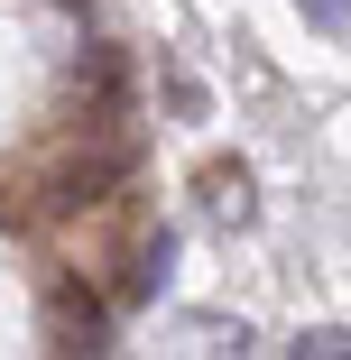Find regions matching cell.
Returning <instances> with one entry per match:
<instances>
[{
    "label": "cell",
    "mask_w": 351,
    "mask_h": 360,
    "mask_svg": "<svg viewBox=\"0 0 351 360\" xmlns=\"http://www.w3.org/2000/svg\"><path fill=\"white\" fill-rule=\"evenodd\" d=\"M84 129H120V111H129V65H120V46H93L84 56Z\"/></svg>",
    "instance_id": "6da1fadb"
},
{
    "label": "cell",
    "mask_w": 351,
    "mask_h": 360,
    "mask_svg": "<svg viewBox=\"0 0 351 360\" xmlns=\"http://www.w3.org/2000/svg\"><path fill=\"white\" fill-rule=\"evenodd\" d=\"M129 158H139V148L120 139V148H102V158H84V167H65V176H56V203H102V185H120Z\"/></svg>",
    "instance_id": "7a4b0ae2"
},
{
    "label": "cell",
    "mask_w": 351,
    "mask_h": 360,
    "mask_svg": "<svg viewBox=\"0 0 351 360\" xmlns=\"http://www.w3.org/2000/svg\"><path fill=\"white\" fill-rule=\"evenodd\" d=\"M203 212H213V222H250V167L241 158H213V167H203Z\"/></svg>",
    "instance_id": "3957f363"
},
{
    "label": "cell",
    "mask_w": 351,
    "mask_h": 360,
    "mask_svg": "<svg viewBox=\"0 0 351 360\" xmlns=\"http://www.w3.org/2000/svg\"><path fill=\"white\" fill-rule=\"evenodd\" d=\"M167 268H176V231H158L148 250L129 259V286H120V296H129V305H148V296H167Z\"/></svg>",
    "instance_id": "277c9868"
},
{
    "label": "cell",
    "mask_w": 351,
    "mask_h": 360,
    "mask_svg": "<svg viewBox=\"0 0 351 360\" xmlns=\"http://www.w3.org/2000/svg\"><path fill=\"white\" fill-rule=\"evenodd\" d=\"M56 314H65V323H75V333H84V342H75L84 360H102V351H111V323H102V305L84 296V286H56Z\"/></svg>",
    "instance_id": "5b68a950"
},
{
    "label": "cell",
    "mask_w": 351,
    "mask_h": 360,
    "mask_svg": "<svg viewBox=\"0 0 351 360\" xmlns=\"http://www.w3.org/2000/svg\"><path fill=\"white\" fill-rule=\"evenodd\" d=\"M305 28H351V0H296Z\"/></svg>",
    "instance_id": "8992f818"
},
{
    "label": "cell",
    "mask_w": 351,
    "mask_h": 360,
    "mask_svg": "<svg viewBox=\"0 0 351 360\" xmlns=\"http://www.w3.org/2000/svg\"><path fill=\"white\" fill-rule=\"evenodd\" d=\"M333 360H351V333H342V342H333Z\"/></svg>",
    "instance_id": "52a82bcc"
}]
</instances>
